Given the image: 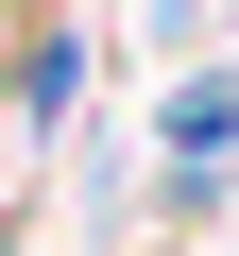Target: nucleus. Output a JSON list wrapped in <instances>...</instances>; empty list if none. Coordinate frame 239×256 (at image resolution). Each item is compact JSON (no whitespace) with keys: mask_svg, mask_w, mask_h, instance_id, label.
Returning a JSON list of instances; mask_svg holds the SVG:
<instances>
[{"mask_svg":"<svg viewBox=\"0 0 239 256\" xmlns=\"http://www.w3.org/2000/svg\"><path fill=\"white\" fill-rule=\"evenodd\" d=\"M222 154H239V102L188 86V102H171V188H222Z\"/></svg>","mask_w":239,"mask_h":256,"instance_id":"nucleus-1","label":"nucleus"}]
</instances>
